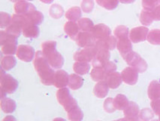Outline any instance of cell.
<instances>
[{"instance_id": "1", "label": "cell", "mask_w": 160, "mask_h": 121, "mask_svg": "<svg viewBox=\"0 0 160 121\" xmlns=\"http://www.w3.org/2000/svg\"><path fill=\"white\" fill-rule=\"evenodd\" d=\"M33 64L35 70L40 77L41 82L46 85H53L56 72H54L53 68L50 65L47 59L44 56L42 51L36 52Z\"/></svg>"}, {"instance_id": "2", "label": "cell", "mask_w": 160, "mask_h": 121, "mask_svg": "<svg viewBox=\"0 0 160 121\" xmlns=\"http://www.w3.org/2000/svg\"><path fill=\"white\" fill-rule=\"evenodd\" d=\"M42 52L50 65L53 69H60L64 64L62 55L57 50L56 41H46L42 44Z\"/></svg>"}, {"instance_id": "3", "label": "cell", "mask_w": 160, "mask_h": 121, "mask_svg": "<svg viewBox=\"0 0 160 121\" xmlns=\"http://www.w3.org/2000/svg\"><path fill=\"white\" fill-rule=\"evenodd\" d=\"M114 36L117 40V48L122 58L132 52V44L129 38V30L127 27L117 26L114 30Z\"/></svg>"}, {"instance_id": "4", "label": "cell", "mask_w": 160, "mask_h": 121, "mask_svg": "<svg viewBox=\"0 0 160 121\" xmlns=\"http://www.w3.org/2000/svg\"><path fill=\"white\" fill-rule=\"evenodd\" d=\"M18 38L14 35L11 34L5 30L0 32V45L1 50L5 55H14L18 50Z\"/></svg>"}, {"instance_id": "5", "label": "cell", "mask_w": 160, "mask_h": 121, "mask_svg": "<svg viewBox=\"0 0 160 121\" xmlns=\"http://www.w3.org/2000/svg\"><path fill=\"white\" fill-rule=\"evenodd\" d=\"M57 98L59 103L64 107L67 112L78 105L76 99L72 97L69 89L67 88L59 89L57 92Z\"/></svg>"}, {"instance_id": "6", "label": "cell", "mask_w": 160, "mask_h": 121, "mask_svg": "<svg viewBox=\"0 0 160 121\" xmlns=\"http://www.w3.org/2000/svg\"><path fill=\"white\" fill-rule=\"evenodd\" d=\"M123 59L130 67L135 69L138 73H144L148 69V66L146 61L143 59L140 56V55H138L135 52H131L126 56L124 57Z\"/></svg>"}, {"instance_id": "7", "label": "cell", "mask_w": 160, "mask_h": 121, "mask_svg": "<svg viewBox=\"0 0 160 121\" xmlns=\"http://www.w3.org/2000/svg\"><path fill=\"white\" fill-rule=\"evenodd\" d=\"M25 24V17L24 15L14 14L12 15L11 23L8 27H6L5 31L11 34L14 35L17 37H19L23 32V28Z\"/></svg>"}, {"instance_id": "8", "label": "cell", "mask_w": 160, "mask_h": 121, "mask_svg": "<svg viewBox=\"0 0 160 121\" xmlns=\"http://www.w3.org/2000/svg\"><path fill=\"white\" fill-rule=\"evenodd\" d=\"M1 70V90L4 91L6 94H12L18 88V82L12 75L5 74L2 68Z\"/></svg>"}, {"instance_id": "9", "label": "cell", "mask_w": 160, "mask_h": 121, "mask_svg": "<svg viewBox=\"0 0 160 121\" xmlns=\"http://www.w3.org/2000/svg\"><path fill=\"white\" fill-rule=\"evenodd\" d=\"M96 52H97V48L95 46L83 48V49L79 50L74 54V60L89 63L93 60Z\"/></svg>"}, {"instance_id": "10", "label": "cell", "mask_w": 160, "mask_h": 121, "mask_svg": "<svg viewBox=\"0 0 160 121\" xmlns=\"http://www.w3.org/2000/svg\"><path fill=\"white\" fill-rule=\"evenodd\" d=\"M17 57L24 62H29L34 59L35 52L34 48L29 45H20L17 50Z\"/></svg>"}, {"instance_id": "11", "label": "cell", "mask_w": 160, "mask_h": 121, "mask_svg": "<svg viewBox=\"0 0 160 121\" xmlns=\"http://www.w3.org/2000/svg\"><path fill=\"white\" fill-rule=\"evenodd\" d=\"M148 33L149 30L144 26L134 27L130 30L129 38L132 42L138 43V42H144L148 39Z\"/></svg>"}, {"instance_id": "12", "label": "cell", "mask_w": 160, "mask_h": 121, "mask_svg": "<svg viewBox=\"0 0 160 121\" xmlns=\"http://www.w3.org/2000/svg\"><path fill=\"white\" fill-rule=\"evenodd\" d=\"M74 41H75L76 44L79 47L86 48L95 46L96 40L94 38L90 32H83V31H81V32L78 33Z\"/></svg>"}, {"instance_id": "13", "label": "cell", "mask_w": 160, "mask_h": 121, "mask_svg": "<svg viewBox=\"0 0 160 121\" xmlns=\"http://www.w3.org/2000/svg\"><path fill=\"white\" fill-rule=\"evenodd\" d=\"M110 57H111V54H110L109 50L105 49V48H97V52L92 61V66L93 68L103 67L106 63L108 62Z\"/></svg>"}, {"instance_id": "14", "label": "cell", "mask_w": 160, "mask_h": 121, "mask_svg": "<svg viewBox=\"0 0 160 121\" xmlns=\"http://www.w3.org/2000/svg\"><path fill=\"white\" fill-rule=\"evenodd\" d=\"M96 41L105 40L111 36V30L107 25L104 24H98L95 25L90 32Z\"/></svg>"}, {"instance_id": "15", "label": "cell", "mask_w": 160, "mask_h": 121, "mask_svg": "<svg viewBox=\"0 0 160 121\" xmlns=\"http://www.w3.org/2000/svg\"><path fill=\"white\" fill-rule=\"evenodd\" d=\"M122 81L126 84L133 85L137 83L138 80V72L132 67H128L121 73Z\"/></svg>"}, {"instance_id": "16", "label": "cell", "mask_w": 160, "mask_h": 121, "mask_svg": "<svg viewBox=\"0 0 160 121\" xmlns=\"http://www.w3.org/2000/svg\"><path fill=\"white\" fill-rule=\"evenodd\" d=\"M14 11L16 14L25 16L36 11V8L34 5L28 2L27 0H20L14 5Z\"/></svg>"}, {"instance_id": "17", "label": "cell", "mask_w": 160, "mask_h": 121, "mask_svg": "<svg viewBox=\"0 0 160 121\" xmlns=\"http://www.w3.org/2000/svg\"><path fill=\"white\" fill-rule=\"evenodd\" d=\"M68 83H69V75L66 71H65L64 70H58L55 73L53 85L57 88H66L67 85H68Z\"/></svg>"}, {"instance_id": "18", "label": "cell", "mask_w": 160, "mask_h": 121, "mask_svg": "<svg viewBox=\"0 0 160 121\" xmlns=\"http://www.w3.org/2000/svg\"><path fill=\"white\" fill-rule=\"evenodd\" d=\"M139 113H140V110H139L138 105L134 102H129V105L123 110L125 117L132 121L138 120Z\"/></svg>"}, {"instance_id": "19", "label": "cell", "mask_w": 160, "mask_h": 121, "mask_svg": "<svg viewBox=\"0 0 160 121\" xmlns=\"http://www.w3.org/2000/svg\"><path fill=\"white\" fill-rule=\"evenodd\" d=\"M117 40L115 36H110L105 40H97L95 44L97 48H105L108 50H113L117 47Z\"/></svg>"}, {"instance_id": "20", "label": "cell", "mask_w": 160, "mask_h": 121, "mask_svg": "<svg viewBox=\"0 0 160 121\" xmlns=\"http://www.w3.org/2000/svg\"><path fill=\"white\" fill-rule=\"evenodd\" d=\"M23 34L26 38L35 39L38 38L40 34L38 26L32 24H25L23 28Z\"/></svg>"}, {"instance_id": "21", "label": "cell", "mask_w": 160, "mask_h": 121, "mask_svg": "<svg viewBox=\"0 0 160 121\" xmlns=\"http://www.w3.org/2000/svg\"><path fill=\"white\" fill-rule=\"evenodd\" d=\"M109 92V86L105 80L98 82L94 86V95L98 98H103L108 96Z\"/></svg>"}, {"instance_id": "22", "label": "cell", "mask_w": 160, "mask_h": 121, "mask_svg": "<svg viewBox=\"0 0 160 121\" xmlns=\"http://www.w3.org/2000/svg\"><path fill=\"white\" fill-rule=\"evenodd\" d=\"M105 81L108 85L109 88L113 89H117L121 85L122 82V76L120 73L116 71L113 72L108 76L107 78L105 79Z\"/></svg>"}, {"instance_id": "23", "label": "cell", "mask_w": 160, "mask_h": 121, "mask_svg": "<svg viewBox=\"0 0 160 121\" xmlns=\"http://www.w3.org/2000/svg\"><path fill=\"white\" fill-rule=\"evenodd\" d=\"M80 30L81 29H80L78 23H76V22L74 21L68 20V22H66V23L65 24V33H66L71 39H72V40H75L76 36H77L78 33H80Z\"/></svg>"}, {"instance_id": "24", "label": "cell", "mask_w": 160, "mask_h": 121, "mask_svg": "<svg viewBox=\"0 0 160 121\" xmlns=\"http://www.w3.org/2000/svg\"><path fill=\"white\" fill-rule=\"evenodd\" d=\"M24 17H25V24H32L38 26L44 20V14L37 10Z\"/></svg>"}, {"instance_id": "25", "label": "cell", "mask_w": 160, "mask_h": 121, "mask_svg": "<svg viewBox=\"0 0 160 121\" xmlns=\"http://www.w3.org/2000/svg\"><path fill=\"white\" fill-rule=\"evenodd\" d=\"M148 94L150 99L156 100L160 98V82L152 80L150 83L148 89Z\"/></svg>"}, {"instance_id": "26", "label": "cell", "mask_w": 160, "mask_h": 121, "mask_svg": "<svg viewBox=\"0 0 160 121\" xmlns=\"http://www.w3.org/2000/svg\"><path fill=\"white\" fill-rule=\"evenodd\" d=\"M90 76L92 79L96 82L105 80L108 74L106 71L105 67H96L92 69L90 72Z\"/></svg>"}, {"instance_id": "27", "label": "cell", "mask_w": 160, "mask_h": 121, "mask_svg": "<svg viewBox=\"0 0 160 121\" xmlns=\"http://www.w3.org/2000/svg\"><path fill=\"white\" fill-rule=\"evenodd\" d=\"M17 107L16 102L10 98H5L1 99V108L5 113H12L15 111Z\"/></svg>"}, {"instance_id": "28", "label": "cell", "mask_w": 160, "mask_h": 121, "mask_svg": "<svg viewBox=\"0 0 160 121\" xmlns=\"http://www.w3.org/2000/svg\"><path fill=\"white\" fill-rule=\"evenodd\" d=\"M83 84V79L77 74H72L69 75L68 86L72 90H77L81 88Z\"/></svg>"}, {"instance_id": "29", "label": "cell", "mask_w": 160, "mask_h": 121, "mask_svg": "<svg viewBox=\"0 0 160 121\" xmlns=\"http://www.w3.org/2000/svg\"><path fill=\"white\" fill-rule=\"evenodd\" d=\"M73 70L78 75H85L90 70V65L88 62L76 61L73 65Z\"/></svg>"}, {"instance_id": "30", "label": "cell", "mask_w": 160, "mask_h": 121, "mask_svg": "<svg viewBox=\"0 0 160 121\" xmlns=\"http://www.w3.org/2000/svg\"><path fill=\"white\" fill-rule=\"evenodd\" d=\"M17 61L14 55H5L2 58L1 68H2L5 71L12 70L14 67H15Z\"/></svg>"}, {"instance_id": "31", "label": "cell", "mask_w": 160, "mask_h": 121, "mask_svg": "<svg viewBox=\"0 0 160 121\" xmlns=\"http://www.w3.org/2000/svg\"><path fill=\"white\" fill-rule=\"evenodd\" d=\"M81 15H82L81 9L78 6L72 7V8L68 9L66 13V19L74 22H76L77 20L78 21V20L81 19Z\"/></svg>"}, {"instance_id": "32", "label": "cell", "mask_w": 160, "mask_h": 121, "mask_svg": "<svg viewBox=\"0 0 160 121\" xmlns=\"http://www.w3.org/2000/svg\"><path fill=\"white\" fill-rule=\"evenodd\" d=\"M68 118L71 121H82L83 118V113L78 105L74 107L68 112Z\"/></svg>"}, {"instance_id": "33", "label": "cell", "mask_w": 160, "mask_h": 121, "mask_svg": "<svg viewBox=\"0 0 160 121\" xmlns=\"http://www.w3.org/2000/svg\"><path fill=\"white\" fill-rule=\"evenodd\" d=\"M113 101H114V105L117 110H122L124 109L129 105V102L128 100V98H126V96L122 94H118L115 97V98H113Z\"/></svg>"}, {"instance_id": "34", "label": "cell", "mask_w": 160, "mask_h": 121, "mask_svg": "<svg viewBox=\"0 0 160 121\" xmlns=\"http://www.w3.org/2000/svg\"><path fill=\"white\" fill-rule=\"evenodd\" d=\"M154 20L153 15H152V11L144 10L141 11L140 14V21L144 26H150L152 24Z\"/></svg>"}, {"instance_id": "35", "label": "cell", "mask_w": 160, "mask_h": 121, "mask_svg": "<svg viewBox=\"0 0 160 121\" xmlns=\"http://www.w3.org/2000/svg\"><path fill=\"white\" fill-rule=\"evenodd\" d=\"M80 29L83 32H91L94 27L93 22L88 18H81L78 22Z\"/></svg>"}, {"instance_id": "36", "label": "cell", "mask_w": 160, "mask_h": 121, "mask_svg": "<svg viewBox=\"0 0 160 121\" xmlns=\"http://www.w3.org/2000/svg\"><path fill=\"white\" fill-rule=\"evenodd\" d=\"M49 14L51 17L54 19H59L62 18L64 14V9L62 5L59 4H53L51 6L49 9Z\"/></svg>"}, {"instance_id": "37", "label": "cell", "mask_w": 160, "mask_h": 121, "mask_svg": "<svg viewBox=\"0 0 160 121\" xmlns=\"http://www.w3.org/2000/svg\"><path fill=\"white\" fill-rule=\"evenodd\" d=\"M96 3L101 7L111 11L118 6L119 0H96Z\"/></svg>"}, {"instance_id": "38", "label": "cell", "mask_w": 160, "mask_h": 121, "mask_svg": "<svg viewBox=\"0 0 160 121\" xmlns=\"http://www.w3.org/2000/svg\"><path fill=\"white\" fill-rule=\"evenodd\" d=\"M147 40L150 44L160 46V30L153 29L149 31Z\"/></svg>"}, {"instance_id": "39", "label": "cell", "mask_w": 160, "mask_h": 121, "mask_svg": "<svg viewBox=\"0 0 160 121\" xmlns=\"http://www.w3.org/2000/svg\"><path fill=\"white\" fill-rule=\"evenodd\" d=\"M154 112L150 108L142 109L139 113L138 120L141 121H149L153 118Z\"/></svg>"}, {"instance_id": "40", "label": "cell", "mask_w": 160, "mask_h": 121, "mask_svg": "<svg viewBox=\"0 0 160 121\" xmlns=\"http://www.w3.org/2000/svg\"><path fill=\"white\" fill-rule=\"evenodd\" d=\"M12 17L8 13L2 12L0 13V27L2 29L6 28L11 23Z\"/></svg>"}, {"instance_id": "41", "label": "cell", "mask_w": 160, "mask_h": 121, "mask_svg": "<svg viewBox=\"0 0 160 121\" xmlns=\"http://www.w3.org/2000/svg\"><path fill=\"white\" fill-rule=\"evenodd\" d=\"M94 5L95 3L93 0H83L81 2V7L83 12L90 13L93 10Z\"/></svg>"}, {"instance_id": "42", "label": "cell", "mask_w": 160, "mask_h": 121, "mask_svg": "<svg viewBox=\"0 0 160 121\" xmlns=\"http://www.w3.org/2000/svg\"><path fill=\"white\" fill-rule=\"evenodd\" d=\"M103 107L105 111L108 113H113L117 110L114 105V101L112 98H106L105 101L104 102Z\"/></svg>"}, {"instance_id": "43", "label": "cell", "mask_w": 160, "mask_h": 121, "mask_svg": "<svg viewBox=\"0 0 160 121\" xmlns=\"http://www.w3.org/2000/svg\"><path fill=\"white\" fill-rule=\"evenodd\" d=\"M160 0H142V6L145 10L152 11L159 5Z\"/></svg>"}, {"instance_id": "44", "label": "cell", "mask_w": 160, "mask_h": 121, "mask_svg": "<svg viewBox=\"0 0 160 121\" xmlns=\"http://www.w3.org/2000/svg\"><path fill=\"white\" fill-rule=\"evenodd\" d=\"M150 105H151V107L153 111V112L155 114L159 116L160 115V98H158V99L152 100L150 103Z\"/></svg>"}, {"instance_id": "45", "label": "cell", "mask_w": 160, "mask_h": 121, "mask_svg": "<svg viewBox=\"0 0 160 121\" xmlns=\"http://www.w3.org/2000/svg\"><path fill=\"white\" fill-rule=\"evenodd\" d=\"M104 67H105L106 71H107L108 75L111 74V73L115 72L117 70V65L113 62H112V61H108V63H106V64L104 65Z\"/></svg>"}, {"instance_id": "46", "label": "cell", "mask_w": 160, "mask_h": 121, "mask_svg": "<svg viewBox=\"0 0 160 121\" xmlns=\"http://www.w3.org/2000/svg\"><path fill=\"white\" fill-rule=\"evenodd\" d=\"M153 15L154 20H160V5H157L153 10L152 11Z\"/></svg>"}, {"instance_id": "47", "label": "cell", "mask_w": 160, "mask_h": 121, "mask_svg": "<svg viewBox=\"0 0 160 121\" xmlns=\"http://www.w3.org/2000/svg\"><path fill=\"white\" fill-rule=\"evenodd\" d=\"M2 121H17V119L12 115H8V116L5 117Z\"/></svg>"}, {"instance_id": "48", "label": "cell", "mask_w": 160, "mask_h": 121, "mask_svg": "<svg viewBox=\"0 0 160 121\" xmlns=\"http://www.w3.org/2000/svg\"><path fill=\"white\" fill-rule=\"evenodd\" d=\"M135 1V0H119V2H120L122 4H131Z\"/></svg>"}, {"instance_id": "49", "label": "cell", "mask_w": 160, "mask_h": 121, "mask_svg": "<svg viewBox=\"0 0 160 121\" xmlns=\"http://www.w3.org/2000/svg\"><path fill=\"white\" fill-rule=\"evenodd\" d=\"M40 1L44 3V4H51V3H53V0H40Z\"/></svg>"}, {"instance_id": "50", "label": "cell", "mask_w": 160, "mask_h": 121, "mask_svg": "<svg viewBox=\"0 0 160 121\" xmlns=\"http://www.w3.org/2000/svg\"><path fill=\"white\" fill-rule=\"evenodd\" d=\"M113 121H132V120H129V119L126 118V117H124V118H120V119H119V120H113Z\"/></svg>"}, {"instance_id": "51", "label": "cell", "mask_w": 160, "mask_h": 121, "mask_svg": "<svg viewBox=\"0 0 160 121\" xmlns=\"http://www.w3.org/2000/svg\"><path fill=\"white\" fill-rule=\"evenodd\" d=\"M53 121H66V120H65V119L62 118V117H57V118H55Z\"/></svg>"}, {"instance_id": "52", "label": "cell", "mask_w": 160, "mask_h": 121, "mask_svg": "<svg viewBox=\"0 0 160 121\" xmlns=\"http://www.w3.org/2000/svg\"><path fill=\"white\" fill-rule=\"evenodd\" d=\"M11 2H12V3H18V2H19L20 0H10Z\"/></svg>"}, {"instance_id": "53", "label": "cell", "mask_w": 160, "mask_h": 121, "mask_svg": "<svg viewBox=\"0 0 160 121\" xmlns=\"http://www.w3.org/2000/svg\"><path fill=\"white\" fill-rule=\"evenodd\" d=\"M152 121H160L159 120H152Z\"/></svg>"}, {"instance_id": "54", "label": "cell", "mask_w": 160, "mask_h": 121, "mask_svg": "<svg viewBox=\"0 0 160 121\" xmlns=\"http://www.w3.org/2000/svg\"><path fill=\"white\" fill-rule=\"evenodd\" d=\"M27 1H33V0H27Z\"/></svg>"}, {"instance_id": "55", "label": "cell", "mask_w": 160, "mask_h": 121, "mask_svg": "<svg viewBox=\"0 0 160 121\" xmlns=\"http://www.w3.org/2000/svg\"><path fill=\"white\" fill-rule=\"evenodd\" d=\"M159 120H160V115H159Z\"/></svg>"}, {"instance_id": "56", "label": "cell", "mask_w": 160, "mask_h": 121, "mask_svg": "<svg viewBox=\"0 0 160 121\" xmlns=\"http://www.w3.org/2000/svg\"><path fill=\"white\" fill-rule=\"evenodd\" d=\"M138 121H141V120H138Z\"/></svg>"}, {"instance_id": "57", "label": "cell", "mask_w": 160, "mask_h": 121, "mask_svg": "<svg viewBox=\"0 0 160 121\" xmlns=\"http://www.w3.org/2000/svg\"><path fill=\"white\" fill-rule=\"evenodd\" d=\"M159 3H160V1H159Z\"/></svg>"}]
</instances>
